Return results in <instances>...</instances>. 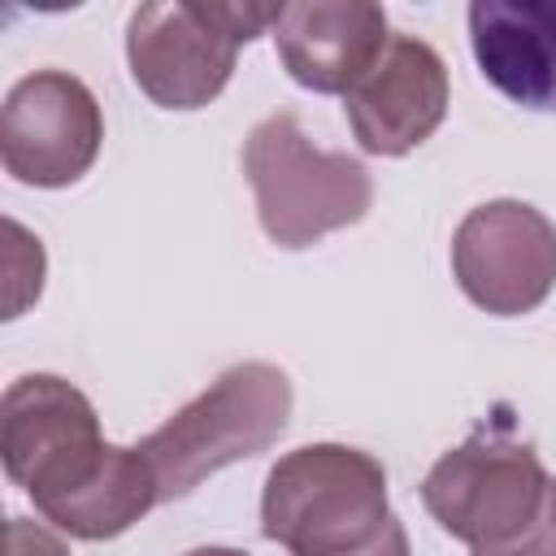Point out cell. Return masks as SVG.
I'll return each instance as SVG.
<instances>
[{
  "label": "cell",
  "mask_w": 556,
  "mask_h": 556,
  "mask_svg": "<svg viewBox=\"0 0 556 556\" xmlns=\"http://www.w3.org/2000/svg\"><path fill=\"white\" fill-rule=\"evenodd\" d=\"M261 534L291 556H413L382 460L348 443H304L265 473Z\"/></svg>",
  "instance_id": "1"
},
{
  "label": "cell",
  "mask_w": 556,
  "mask_h": 556,
  "mask_svg": "<svg viewBox=\"0 0 556 556\" xmlns=\"http://www.w3.org/2000/svg\"><path fill=\"white\" fill-rule=\"evenodd\" d=\"M421 504L469 556H556V478L530 443L469 434L430 465Z\"/></svg>",
  "instance_id": "2"
},
{
  "label": "cell",
  "mask_w": 556,
  "mask_h": 556,
  "mask_svg": "<svg viewBox=\"0 0 556 556\" xmlns=\"http://www.w3.org/2000/svg\"><path fill=\"white\" fill-rule=\"evenodd\" d=\"M291 417V378L269 361L230 365L208 391L139 439L161 504L191 495L208 473L278 443Z\"/></svg>",
  "instance_id": "3"
},
{
  "label": "cell",
  "mask_w": 556,
  "mask_h": 556,
  "mask_svg": "<svg viewBox=\"0 0 556 556\" xmlns=\"http://www.w3.org/2000/svg\"><path fill=\"white\" fill-rule=\"evenodd\" d=\"M282 4L148 0L126 22V61L139 91L161 109H204L235 74L239 48L274 30Z\"/></svg>",
  "instance_id": "4"
},
{
  "label": "cell",
  "mask_w": 556,
  "mask_h": 556,
  "mask_svg": "<svg viewBox=\"0 0 556 556\" xmlns=\"http://www.w3.org/2000/svg\"><path fill=\"white\" fill-rule=\"evenodd\" d=\"M243 174L261 230L278 248H313L330 230L356 226L374 204L369 169L348 152L317 148L295 113L261 117L243 139Z\"/></svg>",
  "instance_id": "5"
},
{
  "label": "cell",
  "mask_w": 556,
  "mask_h": 556,
  "mask_svg": "<svg viewBox=\"0 0 556 556\" xmlns=\"http://www.w3.org/2000/svg\"><path fill=\"white\" fill-rule=\"evenodd\" d=\"M91 400L56 374H22L0 400L4 473L35 500L39 517L87 486L109 460Z\"/></svg>",
  "instance_id": "6"
},
{
  "label": "cell",
  "mask_w": 556,
  "mask_h": 556,
  "mask_svg": "<svg viewBox=\"0 0 556 556\" xmlns=\"http://www.w3.org/2000/svg\"><path fill=\"white\" fill-rule=\"evenodd\" d=\"M104 143V113L91 87L65 70L17 78L0 109V161L26 187L78 182Z\"/></svg>",
  "instance_id": "7"
},
{
  "label": "cell",
  "mask_w": 556,
  "mask_h": 556,
  "mask_svg": "<svg viewBox=\"0 0 556 556\" xmlns=\"http://www.w3.org/2000/svg\"><path fill=\"white\" fill-rule=\"evenodd\" d=\"M452 274L495 317L534 313L556 287V226L526 200H486L452 235Z\"/></svg>",
  "instance_id": "8"
},
{
  "label": "cell",
  "mask_w": 556,
  "mask_h": 556,
  "mask_svg": "<svg viewBox=\"0 0 556 556\" xmlns=\"http://www.w3.org/2000/svg\"><path fill=\"white\" fill-rule=\"evenodd\" d=\"M447 100L443 56L417 35H391L374 70L343 96V113L369 156H404L443 126Z\"/></svg>",
  "instance_id": "9"
},
{
  "label": "cell",
  "mask_w": 556,
  "mask_h": 556,
  "mask_svg": "<svg viewBox=\"0 0 556 556\" xmlns=\"http://www.w3.org/2000/svg\"><path fill=\"white\" fill-rule=\"evenodd\" d=\"M391 43L387 9L374 0H295L274 22V48L291 83L348 96Z\"/></svg>",
  "instance_id": "10"
},
{
  "label": "cell",
  "mask_w": 556,
  "mask_h": 556,
  "mask_svg": "<svg viewBox=\"0 0 556 556\" xmlns=\"http://www.w3.org/2000/svg\"><path fill=\"white\" fill-rule=\"evenodd\" d=\"M473 61L491 87L534 113H556V0H473Z\"/></svg>",
  "instance_id": "11"
},
{
  "label": "cell",
  "mask_w": 556,
  "mask_h": 556,
  "mask_svg": "<svg viewBox=\"0 0 556 556\" xmlns=\"http://www.w3.org/2000/svg\"><path fill=\"white\" fill-rule=\"evenodd\" d=\"M152 504H161V495H156V478H152L143 452L113 443L100 473L87 486H78L70 500L52 504L43 513V521H52L70 539L104 543V539L126 534L139 517H148Z\"/></svg>",
  "instance_id": "12"
},
{
  "label": "cell",
  "mask_w": 556,
  "mask_h": 556,
  "mask_svg": "<svg viewBox=\"0 0 556 556\" xmlns=\"http://www.w3.org/2000/svg\"><path fill=\"white\" fill-rule=\"evenodd\" d=\"M4 556H70V547L39 521L30 517H9L4 521Z\"/></svg>",
  "instance_id": "13"
},
{
  "label": "cell",
  "mask_w": 556,
  "mask_h": 556,
  "mask_svg": "<svg viewBox=\"0 0 556 556\" xmlns=\"http://www.w3.org/2000/svg\"><path fill=\"white\" fill-rule=\"evenodd\" d=\"M187 556H248V552H239V547H191Z\"/></svg>",
  "instance_id": "14"
}]
</instances>
